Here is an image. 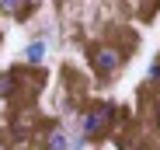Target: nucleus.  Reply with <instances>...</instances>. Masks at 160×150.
<instances>
[{"label": "nucleus", "instance_id": "f257e3e1", "mask_svg": "<svg viewBox=\"0 0 160 150\" xmlns=\"http://www.w3.org/2000/svg\"><path fill=\"white\" fill-rule=\"evenodd\" d=\"M115 119H118V108L104 98H94V101H84L77 105V115H73V126L84 133L91 143L104 140L112 129H115Z\"/></svg>", "mask_w": 160, "mask_h": 150}, {"label": "nucleus", "instance_id": "f03ea898", "mask_svg": "<svg viewBox=\"0 0 160 150\" xmlns=\"http://www.w3.org/2000/svg\"><path fill=\"white\" fill-rule=\"evenodd\" d=\"M125 45H118V42H94L91 45V70H94V77L98 80H115L118 73H122V66H125Z\"/></svg>", "mask_w": 160, "mask_h": 150}, {"label": "nucleus", "instance_id": "7ed1b4c3", "mask_svg": "<svg viewBox=\"0 0 160 150\" xmlns=\"http://www.w3.org/2000/svg\"><path fill=\"white\" fill-rule=\"evenodd\" d=\"M70 140H73V126L70 122H49L42 150H70Z\"/></svg>", "mask_w": 160, "mask_h": 150}, {"label": "nucleus", "instance_id": "20e7f679", "mask_svg": "<svg viewBox=\"0 0 160 150\" xmlns=\"http://www.w3.org/2000/svg\"><path fill=\"white\" fill-rule=\"evenodd\" d=\"M45 56H49V42L38 35V39H32V42H24V49H21V59L28 63L32 70H38L42 63H45Z\"/></svg>", "mask_w": 160, "mask_h": 150}, {"label": "nucleus", "instance_id": "39448f33", "mask_svg": "<svg viewBox=\"0 0 160 150\" xmlns=\"http://www.w3.org/2000/svg\"><path fill=\"white\" fill-rule=\"evenodd\" d=\"M21 91V73L18 70H0V101H11Z\"/></svg>", "mask_w": 160, "mask_h": 150}, {"label": "nucleus", "instance_id": "423d86ee", "mask_svg": "<svg viewBox=\"0 0 160 150\" xmlns=\"http://www.w3.org/2000/svg\"><path fill=\"white\" fill-rule=\"evenodd\" d=\"M122 150H160V133H143V136H132L125 140Z\"/></svg>", "mask_w": 160, "mask_h": 150}, {"label": "nucleus", "instance_id": "0eeeda50", "mask_svg": "<svg viewBox=\"0 0 160 150\" xmlns=\"http://www.w3.org/2000/svg\"><path fill=\"white\" fill-rule=\"evenodd\" d=\"M0 14H7V18H24V0H0Z\"/></svg>", "mask_w": 160, "mask_h": 150}, {"label": "nucleus", "instance_id": "6e6552de", "mask_svg": "<svg viewBox=\"0 0 160 150\" xmlns=\"http://www.w3.org/2000/svg\"><path fill=\"white\" fill-rule=\"evenodd\" d=\"M146 84H160V56L150 63V70H146Z\"/></svg>", "mask_w": 160, "mask_h": 150}]
</instances>
